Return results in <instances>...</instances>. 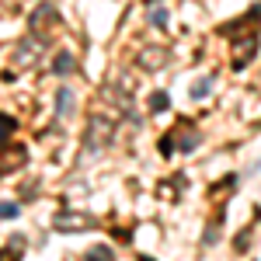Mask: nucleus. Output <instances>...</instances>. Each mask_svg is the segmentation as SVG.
Wrapping results in <instances>:
<instances>
[{"label":"nucleus","instance_id":"nucleus-1","mask_svg":"<svg viewBox=\"0 0 261 261\" xmlns=\"http://www.w3.org/2000/svg\"><path fill=\"white\" fill-rule=\"evenodd\" d=\"M112 136H115V125L105 119V115H91V122H87V146L98 150V146H105Z\"/></svg>","mask_w":261,"mask_h":261},{"label":"nucleus","instance_id":"nucleus-11","mask_svg":"<svg viewBox=\"0 0 261 261\" xmlns=\"http://www.w3.org/2000/svg\"><path fill=\"white\" fill-rule=\"evenodd\" d=\"M167 105H171L167 91H153V94H150V112H153V115H157V112H167Z\"/></svg>","mask_w":261,"mask_h":261},{"label":"nucleus","instance_id":"nucleus-2","mask_svg":"<svg viewBox=\"0 0 261 261\" xmlns=\"http://www.w3.org/2000/svg\"><path fill=\"white\" fill-rule=\"evenodd\" d=\"M91 226H94V220L87 213H56V220H53V230H60V233H81Z\"/></svg>","mask_w":261,"mask_h":261},{"label":"nucleus","instance_id":"nucleus-12","mask_svg":"<svg viewBox=\"0 0 261 261\" xmlns=\"http://www.w3.org/2000/svg\"><path fill=\"white\" fill-rule=\"evenodd\" d=\"M174 150H178V143H174V133H164V136H161V153H164V157H171Z\"/></svg>","mask_w":261,"mask_h":261},{"label":"nucleus","instance_id":"nucleus-3","mask_svg":"<svg viewBox=\"0 0 261 261\" xmlns=\"http://www.w3.org/2000/svg\"><path fill=\"white\" fill-rule=\"evenodd\" d=\"M56 21H60V7H56V4H49V0H42L39 7L32 11V32L45 35V32H49V24H56Z\"/></svg>","mask_w":261,"mask_h":261},{"label":"nucleus","instance_id":"nucleus-13","mask_svg":"<svg viewBox=\"0 0 261 261\" xmlns=\"http://www.w3.org/2000/svg\"><path fill=\"white\" fill-rule=\"evenodd\" d=\"M150 24H153V28H164V24H167V11H164V7H153V11H150Z\"/></svg>","mask_w":261,"mask_h":261},{"label":"nucleus","instance_id":"nucleus-10","mask_svg":"<svg viewBox=\"0 0 261 261\" xmlns=\"http://www.w3.org/2000/svg\"><path fill=\"white\" fill-rule=\"evenodd\" d=\"M14 129H18V122L11 119V115H4V112H0V146H7V140L14 136Z\"/></svg>","mask_w":261,"mask_h":261},{"label":"nucleus","instance_id":"nucleus-14","mask_svg":"<svg viewBox=\"0 0 261 261\" xmlns=\"http://www.w3.org/2000/svg\"><path fill=\"white\" fill-rule=\"evenodd\" d=\"M87 261H112V251L108 247H94V251H87Z\"/></svg>","mask_w":261,"mask_h":261},{"label":"nucleus","instance_id":"nucleus-15","mask_svg":"<svg viewBox=\"0 0 261 261\" xmlns=\"http://www.w3.org/2000/svg\"><path fill=\"white\" fill-rule=\"evenodd\" d=\"M18 216V205L14 202H0V220H14Z\"/></svg>","mask_w":261,"mask_h":261},{"label":"nucleus","instance_id":"nucleus-6","mask_svg":"<svg viewBox=\"0 0 261 261\" xmlns=\"http://www.w3.org/2000/svg\"><path fill=\"white\" fill-rule=\"evenodd\" d=\"M174 143H178V150H185V153H192L195 146H199V133L188 125V122H181V129L174 133Z\"/></svg>","mask_w":261,"mask_h":261},{"label":"nucleus","instance_id":"nucleus-9","mask_svg":"<svg viewBox=\"0 0 261 261\" xmlns=\"http://www.w3.org/2000/svg\"><path fill=\"white\" fill-rule=\"evenodd\" d=\"M21 164H24V146H14V150L0 161V167H4V171H18Z\"/></svg>","mask_w":261,"mask_h":261},{"label":"nucleus","instance_id":"nucleus-7","mask_svg":"<svg viewBox=\"0 0 261 261\" xmlns=\"http://www.w3.org/2000/svg\"><path fill=\"white\" fill-rule=\"evenodd\" d=\"M73 70H77V63H73V56H70V53H60V56L53 60V73H60V77L73 73Z\"/></svg>","mask_w":261,"mask_h":261},{"label":"nucleus","instance_id":"nucleus-4","mask_svg":"<svg viewBox=\"0 0 261 261\" xmlns=\"http://www.w3.org/2000/svg\"><path fill=\"white\" fill-rule=\"evenodd\" d=\"M254 53H258V35L254 32L244 35V39H233V70H244L247 63L254 60Z\"/></svg>","mask_w":261,"mask_h":261},{"label":"nucleus","instance_id":"nucleus-8","mask_svg":"<svg viewBox=\"0 0 261 261\" xmlns=\"http://www.w3.org/2000/svg\"><path fill=\"white\" fill-rule=\"evenodd\" d=\"M56 112H60V115H70V112H73V91H70V87H60V94H56Z\"/></svg>","mask_w":261,"mask_h":261},{"label":"nucleus","instance_id":"nucleus-5","mask_svg":"<svg viewBox=\"0 0 261 261\" xmlns=\"http://www.w3.org/2000/svg\"><path fill=\"white\" fill-rule=\"evenodd\" d=\"M140 66L143 70H161V66H167V49H161V45L140 49Z\"/></svg>","mask_w":261,"mask_h":261},{"label":"nucleus","instance_id":"nucleus-16","mask_svg":"<svg viewBox=\"0 0 261 261\" xmlns=\"http://www.w3.org/2000/svg\"><path fill=\"white\" fill-rule=\"evenodd\" d=\"M205 94H209V81H199L195 87H192V98H195V101H202Z\"/></svg>","mask_w":261,"mask_h":261}]
</instances>
